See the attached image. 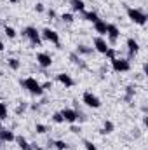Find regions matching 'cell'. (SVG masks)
<instances>
[{"label":"cell","mask_w":148,"mask_h":150,"mask_svg":"<svg viewBox=\"0 0 148 150\" xmlns=\"http://www.w3.org/2000/svg\"><path fill=\"white\" fill-rule=\"evenodd\" d=\"M35 150H47V149H42V147H37V145H35Z\"/></svg>","instance_id":"cell-37"},{"label":"cell","mask_w":148,"mask_h":150,"mask_svg":"<svg viewBox=\"0 0 148 150\" xmlns=\"http://www.w3.org/2000/svg\"><path fill=\"white\" fill-rule=\"evenodd\" d=\"M108 47H110V45H108V42H106L103 37H96V38H94V51H98V52L105 54Z\"/></svg>","instance_id":"cell-10"},{"label":"cell","mask_w":148,"mask_h":150,"mask_svg":"<svg viewBox=\"0 0 148 150\" xmlns=\"http://www.w3.org/2000/svg\"><path fill=\"white\" fill-rule=\"evenodd\" d=\"M35 131H37L38 134H45L49 129H47V126H45V124H37V126H35Z\"/></svg>","instance_id":"cell-28"},{"label":"cell","mask_w":148,"mask_h":150,"mask_svg":"<svg viewBox=\"0 0 148 150\" xmlns=\"http://www.w3.org/2000/svg\"><path fill=\"white\" fill-rule=\"evenodd\" d=\"M44 9H45V7H44V4H40V2L35 4V11H37V12H44Z\"/></svg>","instance_id":"cell-32"},{"label":"cell","mask_w":148,"mask_h":150,"mask_svg":"<svg viewBox=\"0 0 148 150\" xmlns=\"http://www.w3.org/2000/svg\"><path fill=\"white\" fill-rule=\"evenodd\" d=\"M40 37L59 47V33H58L56 30H52V28H44V30L40 32Z\"/></svg>","instance_id":"cell-6"},{"label":"cell","mask_w":148,"mask_h":150,"mask_svg":"<svg viewBox=\"0 0 148 150\" xmlns=\"http://www.w3.org/2000/svg\"><path fill=\"white\" fill-rule=\"evenodd\" d=\"M84 147H85V150H98V149H96V145H94L92 142H89V140H85V142H84Z\"/></svg>","instance_id":"cell-29"},{"label":"cell","mask_w":148,"mask_h":150,"mask_svg":"<svg viewBox=\"0 0 148 150\" xmlns=\"http://www.w3.org/2000/svg\"><path fill=\"white\" fill-rule=\"evenodd\" d=\"M105 56L111 61V59H115V58H117V51H115L113 47H108V49H106V52H105Z\"/></svg>","instance_id":"cell-26"},{"label":"cell","mask_w":148,"mask_h":150,"mask_svg":"<svg viewBox=\"0 0 148 150\" xmlns=\"http://www.w3.org/2000/svg\"><path fill=\"white\" fill-rule=\"evenodd\" d=\"M106 26H108V23L103 21V19H98V21L94 23V30H96V33H98L99 37H105V35H106Z\"/></svg>","instance_id":"cell-14"},{"label":"cell","mask_w":148,"mask_h":150,"mask_svg":"<svg viewBox=\"0 0 148 150\" xmlns=\"http://www.w3.org/2000/svg\"><path fill=\"white\" fill-rule=\"evenodd\" d=\"M9 2H11V4H18L19 0H9Z\"/></svg>","instance_id":"cell-38"},{"label":"cell","mask_w":148,"mask_h":150,"mask_svg":"<svg viewBox=\"0 0 148 150\" xmlns=\"http://www.w3.org/2000/svg\"><path fill=\"white\" fill-rule=\"evenodd\" d=\"M37 65L38 67H42V68H49V67L52 65V58H51V54H47V52H38L37 54Z\"/></svg>","instance_id":"cell-9"},{"label":"cell","mask_w":148,"mask_h":150,"mask_svg":"<svg viewBox=\"0 0 148 150\" xmlns=\"http://www.w3.org/2000/svg\"><path fill=\"white\" fill-rule=\"evenodd\" d=\"M132 96H134V87L132 86H127L125 87V101H131Z\"/></svg>","instance_id":"cell-24"},{"label":"cell","mask_w":148,"mask_h":150,"mask_svg":"<svg viewBox=\"0 0 148 150\" xmlns=\"http://www.w3.org/2000/svg\"><path fill=\"white\" fill-rule=\"evenodd\" d=\"M70 5H72L73 12H84L85 11V2L84 0H70Z\"/></svg>","instance_id":"cell-16"},{"label":"cell","mask_w":148,"mask_h":150,"mask_svg":"<svg viewBox=\"0 0 148 150\" xmlns=\"http://www.w3.org/2000/svg\"><path fill=\"white\" fill-rule=\"evenodd\" d=\"M14 133L11 131V129H7V127H0V142L2 143H11V142H14Z\"/></svg>","instance_id":"cell-11"},{"label":"cell","mask_w":148,"mask_h":150,"mask_svg":"<svg viewBox=\"0 0 148 150\" xmlns=\"http://www.w3.org/2000/svg\"><path fill=\"white\" fill-rule=\"evenodd\" d=\"M25 110H26V105H19L16 108V113H21V112H25Z\"/></svg>","instance_id":"cell-34"},{"label":"cell","mask_w":148,"mask_h":150,"mask_svg":"<svg viewBox=\"0 0 148 150\" xmlns=\"http://www.w3.org/2000/svg\"><path fill=\"white\" fill-rule=\"evenodd\" d=\"M111 68H113V72H117V74L129 72V70H131V61L125 59V58H115V59H111Z\"/></svg>","instance_id":"cell-3"},{"label":"cell","mask_w":148,"mask_h":150,"mask_svg":"<svg viewBox=\"0 0 148 150\" xmlns=\"http://www.w3.org/2000/svg\"><path fill=\"white\" fill-rule=\"evenodd\" d=\"M92 51H94V49H91V47H87V45H78L75 52H77L78 56H80V54H85V56H87V54H92Z\"/></svg>","instance_id":"cell-19"},{"label":"cell","mask_w":148,"mask_h":150,"mask_svg":"<svg viewBox=\"0 0 148 150\" xmlns=\"http://www.w3.org/2000/svg\"><path fill=\"white\" fill-rule=\"evenodd\" d=\"M56 80H58L59 84H63L65 87H73L75 86V80L68 74H58L56 75Z\"/></svg>","instance_id":"cell-12"},{"label":"cell","mask_w":148,"mask_h":150,"mask_svg":"<svg viewBox=\"0 0 148 150\" xmlns=\"http://www.w3.org/2000/svg\"><path fill=\"white\" fill-rule=\"evenodd\" d=\"M4 49H5V45H4V42H2V40H0V52H2V51H4Z\"/></svg>","instance_id":"cell-36"},{"label":"cell","mask_w":148,"mask_h":150,"mask_svg":"<svg viewBox=\"0 0 148 150\" xmlns=\"http://www.w3.org/2000/svg\"><path fill=\"white\" fill-rule=\"evenodd\" d=\"M14 140H16V143H18V147H19L21 150H33V147H32V145L28 143V140H26L25 136H16Z\"/></svg>","instance_id":"cell-15"},{"label":"cell","mask_w":148,"mask_h":150,"mask_svg":"<svg viewBox=\"0 0 148 150\" xmlns=\"http://www.w3.org/2000/svg\"><path fill=\"white\" fill-rule=\"evenodd\" d=\"M4 33H5L9 38H14L16 35H18V33H16V30H14L12 26H9V25H5V26H4Z\"/></svg>","instance_id":"cell-23"},{"label":"cell","mask_w":148,"mask_h":150,"mask_svg":"<svg viewBox=\"0 0 148 150\" xmlns=\"http://www.w3.org/2000/svg\"><path fill=\"white\" fill-rule=\"evenodd\" d=\"M127 18H129L132 23L140 25V26H145V25H147V19H148L147 14H145L141 9H136V7H127Z\"/></svg>","instance_id":"cell-2"},{"label":"cell","mask_w":148,"mask_h":150,"mask_svg":"<svg viewBox=\"0 0 148 150\" xmlns=\"http://www.w3.org/2000/svg\"><path fill=\"white\" fill-rule=\"evenodd\" d=\"M52 122H54V124H63V122H65V119H63V115H61V112L52 113Z\"/></svg>","instance_id":"cell-25"},{"label":"cell","mask_w":148,"mask_h":150,"mask_svg":"<svg viewBox=\"0 0 148 150\" xmlns=\"http://www.w3.org/2000/svg\"><path fill=\"white\" fill-rule=\"evenodd\" d=\"M113 129H115L113 122H111V120H105V122H103V127L99 129V133H101V134H110V133H113Z\"/></svg>","instance_id":"cell-18"},{"label":"cell","mask_w":148,"mask_h":150,"mask_svg":"<svg viewBox=\"0 0 148 150\" xmlns=\"http://www.w3.org/2000/svg\"><path fill=\"white\" fill-rule=\"evenodd\" d=\"M61 19H63L65 23H73V14H72V12H63V14H61Z\"/></svg>","instance_id":"cell-27"},{"label":"cell","mask_w":148,"mask_h":150,"mask_svg":"<svg viewBox=\"0 0 148 150\" xmlns=\"http://www.w3.org/2000/svg\"><path fill=\"white\" fill-rule=\"evenodd\" d=\"M82 101H84L89 108H99V107H101V100H99L94 93H91V91H85V93L82 94Z\"/></svg>","instance_id":"cell-5"},{"label":"cell","mask_w":148,"mask_h":150,"mask_svg":"<svg viewBox=\"0 0 148 150\" xmlns=\"http://www.w3.org/2000/svg\"><path fill=\"white\" fill-rule=\"evenodd\" d=\"M80 14H82V18H84L85 21H89V23H92V25L99 19V16H98L96 12H92V11H84V12H80Z\"/></svg>","instance_id":"cell-17"},{"label":"cell","mask_w":148,"mask_h":150,"mask_svg":"<svg viewBox=\"0 0 148 150\" xmlns=\"http://www.w3.org/2000/svg\"><path fill=\"white\" fill-rule=\"evenodd\" d=\"M70 131H72V133H75V134H78L82 129H80V126H72V127H70Z\"/></svg>","instance_id":"cell-33"},{"label":"cell","mask_w":148,"mask_h":150,"mask_svg":"<svg viewBox=\"0 0 148 150\" xmlns=\"http://www.w3.org/2000/svg\"><path fill=\"white\" fill-rule=\"evenodd\" d=\"M21 86L30 93V94H33V96H42L44 94V89H42V86H40V82H38L37 79H33V77H28V79H21Z\"/></svg>","instance_id":"cell-1"},{"label":"cell","mask_w":148,"mask_h":150,"mask_svg":"<svg viewBox=\"0 0 148 150\" xmlns=\"http://www.w3.org/2000/svg\"><path fill=\"white\" fill-rule=\"evenodd\" d=\"M106 37L110 40V44H115L118 37H120V30H118V26L117 25H113V23H108V26H106Z\"/></svg>","instance_id":"cell-7"},{"label":"cell","mask_w":148,"mask_h":150,"mask_svg":"<svg viewBox=\"0 0 148 150\" xmlns=\"http://www.w3.org/2000/svg\"><path fill=\"white\" fill-rule=\"evenodd\" d=\"M70 59H72L73 63H77V65H78V63L82 61V59H80V56H78L77 52H72V54H70Z\"/></svg>","instance_id":"cell-30"},{"label":"cell","mask_w":148,"mask_h":150,"mask_svg":"<svg viewBox=\"0 0 148 150\" xmlns=\"http://www.w3.org/2000/svg\"><path fill=\"white\" fill-rule=\"evenodd\" d=\"M49 145H54L56 149H59V150H66V149H68V143H66V142H63V140H56V142H49Z\"/></svg>","instance_id":"cell-21"},{"label":"cell","mask_w":148,"mask_h":150,"mask_svg":"<svg viewBox=\"0 0 148 150\" xmlns=\"http://www.w3.org/2000/svg\"><path fill=\"white\" fill-rule=\"evenodd\" d=\"M127 51H129V58H132V56H136L138 52H140V44H138V40H134V38H127Z\"/></svg>","instance_id":"cell-13"},{"label":"cell","mask_w":148,"mask_h":150,"mask_svg":"<svg viewBox=\"0 0 148 150\" xmlns=\"http://www.w3.org/2000/svg\"><path fill=\"white\" fill-rule=\"evenodd\" d=\"M61 115H63L65 122H68V124H75L77 119H78V112L75 108H63L61 110Z\"/></svg>","instance_id":"cell-8"},{"label":"cell","mask_w":148,"mask_h":150,"mask_svg":"<svg viewBox=\"0 0 148 150\" xmlns=\"http://www.w3.org/2000/svg\"><path fill=\"white\" fill-rule=\"evenodd\" d=\"M47 14H49V18H54V16H56V12H54V11H49Z\"/></svg>","instance_id":"cell-35"},{"label":"cell","mask_w":148,"mask_h":150,"mask_svg":"<svg viewBox=\"0 0 148 150\" xmlns=\"http://www.w3.org/2000/svg\"><path fill=\"white\" fill-rule=\"evenodd\" d=\"M40 86H42V89H44V91L52 89V82H51V80H47V82H44V84H40Z\"/></svg>","instance_id":"cell-31"},{"label":"cell","mask_w":148,"mask_h":150,"mask_svg":"<svg viewBox=\"0 0 148 150\" xmlns=\"http://www.w3.org/2000/svg\"><path fill=\"white\" fill-rule=\"evenodd\" d=\"M7 115H9V108H7V105H5L4 101H0V120H5Z\"/></svg>","instance_id":"cell-22"},{"label":"cell","mask_w":148,"mask_h":150,"mask_svg":"<svg viewBox=\"0 0 148 150\" xmlns=\"http://www.w3.org/2000/svg\"><path fill=\"white\" fill-rule=\"evenodd\" d=\"M7 65H9L11 70H19V67H21L19 59H16V58H9V59H7Z\"/></svg>","instance_id":"cell-20"},{"label":"cell","mask_w":148,"mask_h":150,"mask_svg":"<svg viewBox=\"0 0 148 150\" xmlns=\"http://www.w3.org/2000/svg\"><path fill=\"white\" fill-rule=\"evenodd\" d=\"M56 150H59V149H56Z\"/></svg>","instance_id":"cell-39"},{"label":"cell","mask_w":148,"mask_h":150,"mask_svg":"<svg viewBox=\"0 0 148 150\" xmlns=\"http://www.w3.org/2000/svg\"><path fill=\"white\" fill-rule=\"evenodd\" d=\"M23 35L28 38L33 45H42V37H40V32H38L35 26H26L23 30Z\"/></svg>","instance_id":"cell-4"}]
</instances>
